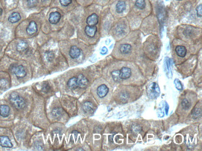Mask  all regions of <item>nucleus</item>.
I'll return each instance as SVG.
<instances>
[{
  "label": "nucleus",
  "instance_id": "nucleus-1",
  "mask_svg": "<svg viewBox=\"0 0 202 151\" xmlns=\"http://www.w3.org/2000/svg\"><path fill=\"white\" fill-rule=\"evenodd\" d=\"M5 99L12 106L16 120H26L41 130L50 125L47 115V102L44 98L31 86L13 89L7 92Z\"/></svg>",
  "mask_w": 202,
  "mask_h": 151
},
{
  "label": "nucleus",
  "instance_id": "nucleus-2",
  "mask_svg": "<svg viewBox=\"0 0 202 151\" xmlns=\"http://www.w3.org/2000/svg\"><path fill=\"white\" fill-rule=\"evenodd\" d=\"M0 71H5L10 74L12 87L25 84L33 79V66L30 63L13 59L6 55L0 60Z\"/></svg>",
  "mask_w": 202,
  "mask_h": 151
},
{
  "label": "nucleus",
  "instance_id": "nucleus-3",
  "mask_svg": "<svg viewBox=\"0 0 202 151\" xmlns=\"http://www.w3.org/2000/svg\"><path fill=\"white\" fill-rule=\"evenodd\" d=\"M39 42L36 38H14L9 43L5 55L18 60H25L30 63L33 66Z\"/></svg>",
  "mask_w": 202,
  "mask_h": 151
},
{
  "label": "nucleus",
  "instance_id": "nucleus-4",
  "mask_svg": "<svg viewBox=\"0 0 202 151\" xmlns=\"http://www.w3.org/2000/svg\"><path fill=\"white\" fill-rule=\"evenodd\" d=\"M45 14L42 11L30 15L16 28L15 38L31 39L39 35Z\"/></svg>",
  "mask_w": 202,
  "mask_h": 151
},
{
  "label": "nucleus",
  "instance_id": "nucleus-5",
  "mask_svg": "<svg viewBox=\"0 0 202 151\" xmlns=\"http://www.w3.org/2000/svg\"><path fill=\"white\" fill-rule=\"evenodd\" d=\"M36 126L26 120H18L11 129L19 149H28L29 143L33 134L38 131Z\"/></svg>",
  "mask_w": 202,
  "mask_h": 151
},
{
  "label": "nucleus",
  "instance_id": "nucleus-6",
  "mask_svg": "<svg viewBox=\"0 0 202 151\" xmlns=\"http://www.w3.org/2000/svg\"><path fill=\"white\" fill-rule=\"evenodd\" d=\"M59 44L62 53L69 60L70 65H77L83 62L85 57V50H87L85 45L76 41H73V43L62 41Z\"/></svg>",
  "mask_w": 202,
  "mask_h": 151
},
{
  "label": "nucleus",
  "instance_id": "nucleus-7",
  "mask_svg": "<svg viewBox=\"0 0 202 151\" xmlns=\"http://www.w3.org/2000/svg\"><path fill=\"white\" fill-rule=\"evenodd\" d=\"M90 84V80L83 73H78L68 78L65 84V89L73 94H80Z\"/></svg>",
  "mask_w": 202,
  "mask_h": 151
},
{
  "label": "nucleus",
  "instance_id": "nucleus-8",
  "mask_svg": "<svg viewBox=\"0 0 202 151\" xmlns=\"http://www.w3.org/2000/svg\"><path fill=\"white\" fill-rule=\"evenodd\" d=\"M99 15L96 12L90 13L83 21V35L85 40L90 42L96 40L98 34V25L99 24ZM82 35V36H83Z\"/></svg>",
  "mask_w": 202,
  "mask_h": 151
},
{
  "label": "nucleus",
  "instance_id": "nucleus-9",
  "mask_svg": "<svg viewBox=\"0 0 202 151\" xmlns=\"http://www.w3.org/2000/svg\"><path fill=\"white\" fill-rule=\"evenodd\" d=\"M26 18V13L20 6H18L7 13L2 25L14 33L18 26Z\"/></svg>",
  "mask_w": 202,
  "mask_h": 151
},
{
  "label": "nucleus",
  "instance_id": "nucleus-10",
  "mask_svg": "<svg viewBox=\"0 0 202 151\" xmlns=\"http://www.w3.org/2000/svg\"><path fill=\"white\" fill-rule=\"evenodd\" d=\"M16 121V114L5 99H0V126L11 128Z\"/></svg>",
  "mask_w": 202,
  "mask_h": 151
},
{
  "label": "nucleus",
  "instance_id": "nucleus-11",
  "mask_svg": "<svg viewBox=\"0 0 202 151\" xmlns=\"http://www.w3.org/2000/svg\"><path fill=\"white\" fill-rule=\"evenodd\" d=\"M92 92L99 103H104L110 98L111 89L110 84L106 81L97 79L92 85Z\"/></svg>",
  "mask_w": 202,
  "mask_h": 151
},
{
  "label": "nucleus",
  "instance_id": "nucleus-12",
  "mask_svg": "<svg viewBox=\"0 0 202 151\" xmlns=\"http://www.w3.org/2000/svg\"><path fill=\"white\" fill-rule=\"evenodd\" d=\"M19 149L11 128L0 126V150L8 151Z\"/></svg>",
  "mask_w": 202,
  "mask_h": 151
},
{
  "label": "nucleus",
  "instance_id": "nucleus-13",
  "mask_svg": "<svg viewBox=\"0 0 202 151\" xmlns=\"http://www.w3.org/2000/svg\"><path fill=\"white\" fill-rule=\"evenodd\" d=\"M65 110L59 103V100L55 99L50 103L48 99L47 103V115L50 123H58L64 120L65 116Z\"/></svg>",
  "mask_w": 202,
  "mask_h": 151
},
{
  "label": "nucleus",
  "instance_id": "nucleus-14",
  "mask_svg": "<svg viewBox=\"0 0 202 151\" xmlns=\"http://www.w3.org/2000/svg\"><path fill=\"white\" fill-rule=\"evenodd\" d=\"M132 75V69L128 66H122L120 68L111 69L110 71V77L115 83L126 81L130 79Z\"/></svg>",
  "mask_w": 202,
  "mask_h": 151
},
{
  "label": "nucleus",
  "instance_id": "nucleus-15",
  "mask_svg": "<svg viewBox=\"0 0 202 151\" xmlns=\"http://www.w3.org/2000/svg\"><path fill=\"white\" fill-rule=\"evenodd\" d=\"M56 84L53 83L51 80L44 81L43 82L34 83L32 85L36 91L46 99H49L52 96L55 92V87Z\"/></svg>",
  "mask_w": 202,
  "mask_h": 151
},
{
  "label": "nucleus",
  "instance_id": "nucleus-16",
  "mask_svg": "<svg viewBox=\"0 0 202 151\" xmlns=\"http://www.w3.org/2000/svg\"><path fill=\"white\" fill-rule=\"evenodd\" d=\"M46 145H48L44 138V130H41L39 131H38L35 132L31 138L29 143L28 149L34 150H47L46 149L48 148L47 147H46Z\"/></svg>",
  "mask_w": 202,
  "mask_h": 151
},
{
  "label": "nucleus",
  "instance_id": "nucleus-17",
  "mask_svg": "<svg viewBox=\"0 0 202 151\" xmlns=\"http://www.w3.org/2000/svg\"><path fill=\"white\" fill-rule=\"evenodd\" d=\"M15 38L14 33L2 26L0 27V60L5 55L6 49L11 42Z\"/></svg>",
  "mask_w": 202,
  "mask_h": 151
},
{
  "label": "nucleus",
  "instance_id": "nucleus-18",
  "mask_svg": "<svg viewBox=\"0 0 202 151\" xmlns=\"http://www.w3.org/2000/svg\"><path fill=\"white\" fill-rule=\"evenodd\" d=\"M19 6H20L26 13L31 11H42L39 0H20Z\"/></svg>",
  "mask_w": 202,
  "mask_h": 151
},
{
  "label": "nucleus",
  "instance_id": "nucleus-19",
  "mask_svg": "<svg viewBox=\"0 0 202 151\" xmlns=\"http://www.w3.org/2000/svg\"><path fill=\"white\" fill-rule=\"evenodd\" d=\"M11 87L12 81L10 74L5 71H0V95Z\"/></svg>",
  "mask_w": 202,
  "mask_h": 151
},
{
  "label": "nucleus",
  "instance_id": "nucleus-20",
  "mask_svg": "<svg viewBox=\"0 0 202 151\" xmlns=\"http://www.w3.org/2000/svg\"><path fill=\"white\" fill-rule=\"evenodd\" d=\"M75 0H52L50 6L61 10H70L74 7Z\"/></svg>",
  "mask_w": 202,
  "mask_h": 151
},
{
  "label": "nucleus",
  "instance_id": "nucleus-21",
  "mask_svg": "<svg viewBox=\"0 0 202 151\" xmlns=\"http://www.w3.org/2000/svg\"><path fill=\"white\" fill-rule=\"evenodd\" d=\"M80 109L83 114L89 116L93 115L95 113L97 109V105L94 103L93 100H91V99H85L82 103Z\"/></svg>",
  "mask_w": 202,
  "mask_h": 151
},
{
  "label": "nucleus",
  "instance_id": "nucleus-22",
  "mask_svg": "<svg viewBox=\"0 0 202 151\" xmlns=\"http://www.w3.org/2000/svg\"><path fill=\"white\" fill-rule=\"evenodd\" d=\"M10 11L6 0H0V24L3 23L7 13Z\"/></svg>",
  "mask_w": 202,
  "mask_h": 151
},
{
  "label": "nucleus",
  "instance_id": "nucleus-23",
  "mask_svg": "<svg viewBox=\"0 0 202 151\" xmlns=\"http://www.w3.org/2000/svg\"><path fill=\"white\" fill-rule=\"evenodd\" d=\"M132 50V46L131 44H122L118 47V51L119 52V54L122 55H129Z\"/></svg>",
  "mask_w": 202,
  "mask_h": 151
},
{
  "label": "nucleus",
  "instance_id": "nucleus-24",
  "mask_svg": "<svg viewBox=\"0 0 202 151\" xmlns=\"http://www.w3.org/2000/svg\"><path fill=\"white\" fill-rule=\"evenodd\" d=\"M175 51L176 54L180 58H184L187 53V50L183 45H177L175 48Z\"/></svg>",
  "mask_w": 202,
  "mask_h": 151
},
{
  "label": "nucleus",
  "instance_id": "nucleus-25",
  "mask_svg": "<svg viewBox=\"0 0 202 151\" xmlns=\"http://www.w3.org/2000/svg\"><path fill=\"white\" fill-rule=\"evenodd\" d=\"M126 6V5L125 2L123 1V0H119L115 6V11L117 13L121 14L125 10Z\"/></svg>",
  "mask_w": 202,
  "mask_h": 151
},
{
  "label": "nucleus",
  "instance_id": "nucleus-26",
  "mask_svg": "<svg viewBox=\"0 0 202 151\" xmlns=\"http://www.w3.org/2000/svg\"><path fill=\"white\" fill-rule=\"evenodd\" d=\"M135 6L140 10H142L145 8L146 2L145 0H136Z\"/></svg>",
  "mask_w": 202,
  "mask_h": 151
},
{
  "label": "nucleus",
  "instance_id": "nucleus-27",
  "mask_svg": "<svg viewBox=\"0 0 202 151\" xmlns=\"http://www.w3.org/2000/svg\"><path fill=\"white\" fill-rule=\"evenodd\" d=\"M191 103L187 99H183L182 100V102H181V105L182 107V108L185 110H188L190 108V107H191Z\"/></svg>",
  "mask_w": 202,
  "mask_h": 151
},
{
  "label": "nucleus",
  "instance_id": "nucleus-28",
  "mask_svg": "<svg viewBox=\"0 0 202 151\" xmlns=\"http://www.w3.org/2000/svg\"><path fill=\"white\" fill-rule=\"evenodd\" d=\"M124 28L123 27V24H118L114 28V32L116 35H122L124 32Z\"/></svg>",
  "mask_w": 202,
  "mask_h": 151
},
{
  "label": "nucleus",
  "instance_id": "nucleus-29",
  "mask_svg": "<svg viewBox=\"0 0 202 151\" xmlns=\"http://www.w3.org/2000/svg\"><path fill=\"white\" fill-rule=\"evenodd\" d=\"M77 2L82 6H87L92 3L93 0H77Z\"/></svg>",
  "mask_w": 202,
  "mask_h": 151
},
{
  "label": "nucleus",
  "instance_id": "nucleus-30",
  "mask_svg": "<svg viewBox=\"0 0 202 151\" xmlns=\"http://www.w3.org/2000/svg\"><path fill=\"white\" fill-rule=\"evenodd\" d=\"M201 109L200 108L199 109V108H196L195 110H193L192 115H193V117L197 118V117H199V116L201 115Z\"/></svg>",
  "mask_w": 202,
  "mask_h": 151
},
{
  "label": "nucleus",
  "instance_id": "nucleus-31",
  "mask_svg": "<svg viewBox=\"0 0 202 151\" xmlns=\"http://www.w3.org/2000/svg\"><path fill=\"white\" fill-rule=\"evenodd\" d=\"M196 14H197V16L200 18L202 16V5H198L196 8Z\"/></svg>",
  "mask_w": 202,
  "mask_h": 151
},
{
  "label": "nucleus",
  "instance_id": "nucleus-32",
  "mask_svg": "<svg viewBox=\"0 0 202 151\" xmlns=\"http://www.w3.org/2000/svg\"><path fill=\"white\" fill-rule=\"evenodd\" d=\"M175 86H176V87H177L178 90H181V89H182V86L181 85V84H180V82L179 81H178L177 79H176V80L175 81Z\"/></svg>",
  "mask_w": 202,
  "mask_h": 151
},
{
  "label": "nucleus",
  "instance_id": "nucleus-33",
  "mask_svg": "<svg viewBox=\"0 0 202 151\" xmlns=\"http://www.w3.org/2000/svg\"><path fill=\"white\" fill-rule=\"evenodd\" d=\"M132 130L134 131V132H135V133H138V132H139L140 131H141V128L139 126H134V127H133V128H132Z\"/></svg>",
  "mask_w": 202,
  "mask_h": 151
},
{
  "label": "nucleus",
  "instance_id": "nucleus-34",
  "mask_svg": "<svg viewBox=\"0 0 202 151\" xmlns=\"http://www.w3.org/2000/svg\"><path fill=\"white\" fill-rule=\"evenodd\" d=\"M108 52V50L107 48L105 47H103L101 49V54L102 55H105L106 53H107Z\"/></svg>",
  "mask_w": 202,
  "mask_h": 151
}]
</instances>
